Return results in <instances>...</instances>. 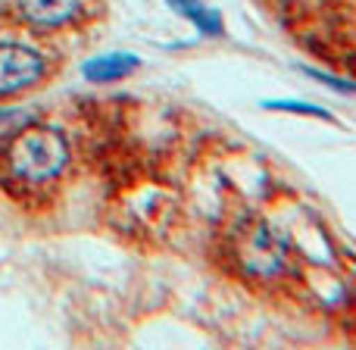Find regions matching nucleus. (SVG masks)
<instances>
[{
    "instance_id": "f257e3e1",
    "label": "nucleus",
    "mask_w": 356,
    "mask_h": 350,
    "mask_svg": "<svg viewBox=\"0 0 356 350\" xmlns=\"http://www.w3.org/2000/svg\"><path fill=\"white\" fill-rule=\"evenodd\" d=\"M66 138L56 129H47V125L25 129L13 141L10 150V163L16 169V175L29 178V182H47V178L60 175L63 166H66Z\"/></svg>"
},
{
    "instance_id": "f03ea898",
    "label": "nucleus",
    "mask_w": 356,
    "mask_h": 350,
    "mask_svg": "<svg viewBox=\"0 0 356 350\" xmlns=\"http://www.w3.org/2000/svg\"><path fill=\"white\" fill-rule=\"evenodd\" d=\"M44 72L41 56L25 44H0V94L35 85Z\"/></svg>"
},
{
    "instance_id": "20e7f679",
    "label": "nucleus",
    "mask_w": 356,
    "mask_h": 350,
    "mask_svg": "<svg viewBox=\"0 0 356 350\" xmlns=\"http://www.w3.org/2000/svg\"><path fill=\"white\" fill-rule=\"evenodd\" d=\"M138 69V56L129 54H113V56H100V60H91L85 66V75L91 81H113V79H122V75L135 72Z\"/></svg>"
},
{
    "instance_id": "39448f33",
    "label": "nucleus",
    "mask_w": 356,
    "mask_h": 350,
    "mask_svg": "<svg viewBox=\"0 0 356 350\" xmlns=\"http://www.w3.org/2000/svg\"><path fill=\"white\" fill-rule=\"evenodd\" d=\"M169 3H172L178 13H184V16H188L197 29L207 31V35H219V31H222L219 13H213L209 6H203L200 0H169Z\"/></svg>"
},
{
    "instance_id": "7ed1b4c3",
    "label": "nucleus",
    "mask_w": 356,
    "mask_h": 350,
    "mask_svg": "<svg viewBox=\"0 0 356 350\" xmlns=\"http://www.w3.org/2000/svg\"><path fill=\"white\" fill-rule=\"evenodd\" d=\"M75 6H79V0H19L22 16L35 25H44V29L63 25L75 13Z\"/></svg>"
},
{
    "instance_id": "423d86ee",
    "label": "nucleus",
    "mask_w": 356,
    "mask_h": 350,
    "mask_svg": "<svg viewBox=\"0 0 356 350\" xmlns=\"http://www.w3.org/2000/svg\"><path fill=\"white\" fill-rule=\"evenodd\" d=\"M269 110H284V113H303V116H319V119H332V113L322 110L313 104H291V100H275V104H266Z\"/></svg>"
}]
</instances>
